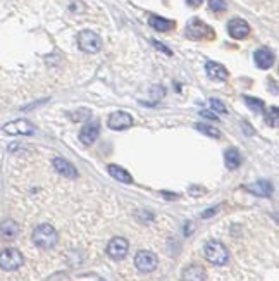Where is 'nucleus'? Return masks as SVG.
<instances>
[{"label": "nucleus", "mask_w": 279, "mask_h": 281, "mask_svg": "<svg viewBox=\"0 0 279 281\" xmlns=\"http://www.w3.org/2000/svg\"><path fill=\"white\" fill-rule=\"evenodd\" d=\"M195 128L198 129V131H202L204 135H207V137H210V138H219V137H221V131L215 129V128H212V126H209V124H196Z\"/></svg>", "instance_id": "412c9836"}, {"label": "nucleus", "mask_w": 279, "mask_h": 281, "mask_svg": "<svg viewBox=\"0 0 279 281\" xmlns=\"http://www.w3.org/2000/svg\"><path fill=\"white\" fill-rule=\"evenodd\" d=\"M186 36L192 40H202V38H212L214 33H212V30L204 21L193 18V19L186 24Z\"/></svg>", "instance_id": "39448f33"}, {"label": "nucleus", "mask_w": 279, "mask_h": 281, "mask_svg": "<svg viewBox=\"0 0 279 281\" xmlns=\"http://www.w3.org/2000/svg\"><path fill=\"white\" fill-rule=\"evenodd\" d=\"M128 250H129V243L128 240L122 238V236H116V238L110 240L109 245H107V254H109V257H112L114 261L124 259Z\"/></svg>", "instance_id": "0eeeda50"}, {"label": "nucleus", "mask_w": 279, "mask_h": 281, "mask_svg": "<svg viewBox=\"0 0 279 281\" xmlns=\"http://www.w3.org/2000/svg\"><path fill=\"white\" fill-rule=\"evenodd\" d=\"M78 45L79 49L87 53H97L102 50V38L97 33L90 30H85L78 35Z\"/></svg>", "instance_id": "7ed1b4c3"}, {"label": "nucleus", "mask_w": 279, "mask_h": 281, "mask_svg": "<svg viewBox=\"0 0 279 281\" xmlns=\"http://www.w3.org/2000/svg\"><path fill=\"white\" fill-rule=\"evenodd\" d=\"M57 240H59V235H57L55 228L50 226V224H40L36 226L33 231V243L40 248H53L55 247Z\"/></svg>", "instance_id": "f257e3e1"}, {"label": "nucleus", "mask_w": 279, "mask_h": 281, "mask_svg": "<svg viewBox=\"0 0 279 281\" xmlns=\"http://www.w3.org/2000/svg\"><path fill=\"white\" fill-rule=\"evenodd\" d=\"M107 124H109L110 129H116V131H121V129H128L133 126V118L128 114V112H114V114L109 116L107 119Z\"/></svg>", "instance_id": "9d476101"}, {"label": "nucleus", "mask_w": 279, "mask_h": 281, "mask_svg": "<svg viewBox=\"0 0 279 281\" xmlns=\"http://www.w3.org/2000/svg\"><path fill=\"white\" fill-rule=\"evenodd\" d=\"M209 104H210V109L214 110V112H221V114H226V112H227V107L224 105L221 100L210 99V100H209Z\"/></svg>", "instance_id": "5701e85b"}, {"label": "nucleus", "mask_w": 279, "mask_h": 281, "mask_svg": "<svg viewBox=\"0 0 279 281\" xmlns=\"http://www.w3.org/2000/svg\"><path fill=\"white\" fill-rule=\"evenodd\" d=\"M215 212H217V209L214 207V209H210V211H205V212L202 214V217H210L212 214H215Z\"/></svg>", "instance_id": "c756f323"}, {"label": "nucleus", "mask_w": 279, "mask_h": 281, "mask_svg": "<svg viewBox=\"0 0 279 281\" xmlns=\"http://www.w3.org/2000/svg\"><path fill=\"white\" fill-rule=\"evenodd\" d=\"M35 126L26 119H17V121H11L4 124V133L7 135H33Z\"/></svg>", "instance_id": "1a4fd4ad"}, {"label": "nucleus", "mask_w": 279, "mask_h": 281, "mask_svg": "<svg viewBox=\"0 0 279 281\" xmlns=\"http://www.w3.org/2000/svg\"><path fill=\"white\" fill-rule=\"evenodd\" d=\"M205 71H207L209 78H212V80H217V81H226L227 76H229L227 69L224 68L223 64H219V62H207V66H205Z\"/></svg>", "instance_id": "ddd939ff"}, {"label": "nucleus", "mask_w": 279, "mask_h": 281, "mask_svg": "<svg viewBox=\"0 0 279 281\" xmlns=\"http://www.w3.org/2000/svg\"><path fill=\"white\" fill-rule=\"evenodd\" d=\"M69 116L72 118V121H81V118H90L88 110H79V112H69Z\"/></svg>", "instance_id": "a878e982"}, {"label": "nucleus", "mask_w": 279, "mask_h": 281, "mask_svg": "<svg viewBox=\"0 0 279 281\" xmlns=\"http://www.w3.org/2000/svg\"><path fill=\"white\" fill-rule=\"evenodd\" d=\"M209 5H210L212 11L223 12L226 9V0H209Z\"/></svg>", "instance_id": "b1692460"}, {"label": "nucleus", "mask_w": 279, "mask_h": 281, "mask_svg": "<svg viewBox=\"0 0 279 281\" xmlns=\"http://www.w3.org/2000/svg\"><path fill=\"white\" fill-rule=\"evenodd\" d=\"M246 190L253 195H259V197H269L272 193V185L269 181H257L252 183V185H246Z\"/></svg>", "instance_id": "f3484780"}, {"label": "nucleus", "mask_w": 279, "mask_h": 281, "mask_svg": "<svg viewBox=\"0 0 279 281\" xmlns=\"http://www.w3.org/2000/svg\"><path fill=\"white\" fill-rule=\"evenodd\" d=\"M226 166L231 171L242 166V156H240V152H238L236 148H229L226 152Z\"/></svg>", "instance_id": "aec40b11"}, {"label": "nucleus", "mask_w": 279, "mask_h": 281, "mask_svg": "<svg viewBox=\"0 0 279 281\" xmlns=\"http://www.w3.org/2000/svg\"><path fill=\"white\" fill-rule=\"evenodd\" d=\"M154 45H155V47H157V49L164 50V52H166V53H167V55H171V50H167V49H166V47H164V45H162V43H158V42H154Z\"/></svg>", "instance_id": "c85d7f7f"}, {"label": "nucleus", "mask_w": 279, "mask_h": 281, "mask_svg": "<svg viewBox=\"0 0 279 281\" xmlns=\"http://www.w3.org/2000/svg\"><path fill=\"white\" fill-rule=\"evenodd\" d=\"M23 254L17 248H5L0 252V267L4 271H16L23 266Z\"/></svg>", "instance_id": "20e7f679"}, {"label": "nucleus", "mask_w": 279, "mask_h": 281, "mask_svg": "<svg viewBox=\"0 0 279 281\" xmlns=\"http://www.w3.org/2000/svg\"><path fill=\"white\" fill-rule=\"evenodd\" d=\"M19 235V226L16 221L5 219L0 224V238L2 240H14Z\"/></svg>", "instance_id": "2eb2a0df"}, {"label": "nucleus", "mask_w": 279, "mask_h": 281, "mask_svg": "<svg viewBox=\"0 0 279 281\" xmlns=\"http://www.w3.org/2000/svg\"><path fill=\"white\" fill-rule=\"evenodd\" d=\"M135 266L141 273H152L155 271V267L158 266V259L154 252L150 250H140L135 257Z\"/></svg>", "instance_id": "423d86ee"}, {"label": "nucleus", "mask_w": 279, "mask_h": 281, "mask_svg": "<svg viewBox=\"0 0 279 281\" xmlns=\"http://www.w3.org/2000/svg\"><path fill=\"white\" fill-rule=\"evenodd\" d=\"M253 57H255L257 68H261V69H269L272 64H274V53H272L269 49H259Z\"/></svg>", "instance_id": "4468645a"}, {"label": "nucleus", "mask_w": 279, "mask_h": 281, "mask_svg": "<svg viewBox=\"0 0 279 281\" xmlns=\"http://www.w3.org/2000/svg\"><path fill=\"white\" fill-rule=\"evenodd\" d=\"M148 23H150V26L154 28V30L160 31V33H164V31H171L174 26H176L173 21L166 19V18H158V16H150Z\"/></svg>", "instance_id": "a211bd4d"}, {"label": "nucleus", "mask_w": 279, "mask_h": 281, "mask_svg": "<svg viewBox=\"0 0 279 281\" xmlns=\"http://www.w3.org/2000/svg\"><path fill=\"white\" fill-rule=\"evenodd\" d=\"M109 175L112 176L114 179H117V181H121V183H133L131 175H129L126 169H122V167H119V166H114V164H110L109 166Z\"/></svg>", "instance_id": "6ab92c4d"}, {"label": "nucleus", "mask_w": 279, "mask_h": 281, "mask_svg": "<svg viewBox=\"0 0 279 281\" xmlns=\"http://www.w3.org/2000/svg\"><path fill=\"white\" fill-rule=\"evenodd\" d=\"M204 254H205V259H207L209 262H212V264H215V266H224V264L229 261V252H227V248L224 247L221 242H215V240L205 243Z\"/></svg>", "instance_id": "f03ea898"}, {"label": "nucleus", "mask_w": 279, "mask_h": 281, "mask_svg": "<svg viewBox=\"0 0 279 281\" xmlns=\"http://www.w3.org/2000/svg\"><path fill=\"white\" fill-rule=\"evenodd\" d=\"M200 116H204V118H209V119H217V116L212 114V112H207V110H202Z\"/></svg>", "instance_id": "cd10ccee"}, {"label": "nucleus", "mask_w": 279, "mask_h": 281, "mask_svg": "<svg viewBox=\"0 0 279 281\" xmlns=\"http://www.w3.org/2000/svg\"><path fill=\"white\" fill-rule=\"evenodd\" d=\"M227 31H229V35L233 36L234 40H243V38L248 36L250 26H248V23H246L245 19L234 18V19H231L229 24H227Z\"/></svg>", "instance_id": "9b49d317"}, {"label": "nucleus", "mask_w": 279, "mask_h": 281, "mask_svg": "<svg viewBox=\"0 0 279 281\" xmlns=\"http://www.w3.org/2000/svg\"><path fill=\"white\" fill-rule=\"evenodd\" d=\"M98 135H100V123H98L97 119H90V121L81 128V131H79V140L85 145H91L95 143Z\"/></svg>", "instance_id": "6e6552de"}, {"label": "nucleus", "mask_w": 279, "mask_h": 281, "mask_svg": "<svg viewBox=\"0 0 279 281\" xmlns=\"http://www.w3.org/2000/svg\"><path fill=\"white\" fill-rule=\"evenodd\" d=\"M186 2H188L190 7H200L204 4V0H186Z\"/></svg>", "instance_id": "bb28decb"}, {"label": "nucleus", "mask_w": 279, "mask_h": 281, "mask_svg": "<svg viewBox=\"0 0 279 281\" xmlns=\"http://www.w3.org/2000/svg\"><path fill=\"white\" fill-rule=\"evenodd\" d=\"M267 124L271 126H278V107H271V110L267 112Z\"/></svg>", "instance_id": "393cba45"}, {"label": "nucleus", "mask_w": 279, "mask_h": 281, "mask_svg": "<svg viewBox=\"0 0 279 281\" xmlns=\"http://www.w3.org/2000/svg\"><path fill=\"white\" fill-rule=\"evenodd\" d=\"M53 169H55L59 175L66 176V178H76V176H78V169H76L69 160L61 159V157L53 159Z\"/></svg>", "instance_id": "f8f14e48"}, {"label": "nucleus", "mask_w": 279, "mask_h": 281, "mask_svg": "<svg viewBox=\"0 0 279 281\" xmlns=\"http://www.w3.org/2000/svg\"><path fill=\"white\" fill-rule=\"evenodd\" d=\"M245 102L253 112H264V102L259 99H253V97H245Z\"/></svg>", "instance_id": "4be33fe9"}, {"label": "nucleus", "mask_w": 279, "mask_h": 281, "mask_svg": "<svg viewBox=\"0 0 279 281\" xmlns=\"http://www.w3.org/2000/svg\"><path fill=\"white\" fill-rule=\"evenodd\" d=\"M183 281H205V269L198 264L188 266L183 271Z\"/></svg>", "instance_id": "dca6fc26"}]
</instances>
